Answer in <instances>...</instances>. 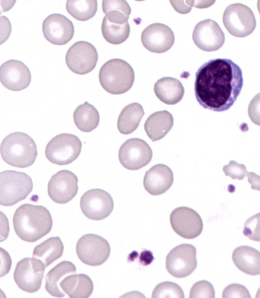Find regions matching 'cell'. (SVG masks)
Here are the masks:
<instances>
[{
	"label": "cell",
	"mask_w": 260,
	"mask_h": 298,
	"mask_svg": "<svg viewBox=\"0 0 260 298\" xmlns=\"http://www.w3.org/2000/svg\"><path fill=\"white\" fill-rule=\"evenodd\" d=\"M243 85L240 67L227 58L210 59L196 73L194 94L201 106L213 111L229 109Z\"/></svg>",
	"instance_id": "cell-1"
},
{
	"label": "cell",
	"mask_w": 260,
	"mask_h": 298,
	"mask_svg": "<svg viewBox=\"0 0 260 298\" xmlns=\"http://www.w3.org/2000/svg\"><path fill=\"white\" fill-rule=\"evenodd\" d=\"M13 222L18 236L29 243L35 242L47 234L53 224L51 214L45 207L28 203L16 209Z\"/></svg>",
	"instance_id": "cell-2"
},
{
	"label": "cell",
	"mask_w": 260,
	"mask_h": 298,
	"mask_svg": "<svg viewBox=\"0 0 260 298\" xmlns=\"http://www.w3.org/2000/svg\"><path fill=\"white\" fill-rule=\"evenodd\" d=\"M0 153L3 160L9 165L26 168L32 165L38 155L34 139L25 133L9 134L2 140Z\"/></svg>",
	"instance_id": "cell-3"
},
{
	"label": "cell",
	"mask_w": 260,
	"mask_h": 298,
	"mask_svg": "<svg viewBox=\"0 0 260 298\" xmlns=\"http://www.w3.org/2000/svg\"><path fill=\"white\" fill-rule=\"evenodd\" d=\"M135 77L132 67L119 58L106 62L101 67L99 74L102 87L113 95H120L129 91L134 84Z\"/></svg>",
	"instance_id": "cell-4"
},
{
	"label": "cell",
	"mask_w": 260,
	"mask_h": 298,
	"mask_svg": "<svg viewBox=\"0 0 260 298\" xmlns=\"http://www.w3.org/2000/svg\"><path fill=\"white\" fill-rule=\"evenodd\" d=\"M33 183L26 173L7 170L0 172V204L12 206L25 199L31 192Z\"/></svg>",
	"instance_id": "cell-5"
},
{
	"label": "cell",
	"mask_w": 260,
	"mask_h": 298,
	"mask_svg": "<svg viewBox=\"0 0 260 298\" xmlns=\"http://www.w3.org/2000/svg\"><path fill=\"white\" fill-rule=\"evenodd\" d=\"M82 142L75 135L61 133L52 138L45 149L46 158L58 165H66L74 161L81 151Z\"/></svg>",
	"instance_id": "cell-6"
},
{
	"label": "cell",
	"mask_w": 260,
	"mask_h": 298,
	"mask_svg": "<svg viewBox=\"0 0 260 298\" xmlns=\"http://www.w3.org/2000/svg\"><path fill=\"white\" fill-rule=\"evenodd\" d=\"M222 21L229 33L239 38L250 35L256 25L252 11L248 6L241 3L228 6L223 14Z\"/></svg>",
	"instance_id": "cell-7"
},
{
	"label": "cell",
	"mask_w": 260,
	"mask_h": 298,
	"mask_svg": "<svg viewBox=\"0 0 260 298\" xmlns=\"http://www.w3.org/2000/svg\"><path fill=\"white\" fill-rule=\"evenodd\" d=\"M76 253L80 260L90 266H99L109 258L111 249L108 242L95 234H86L78 241Z\"/></svg>",
	"instance_id": "cell-8"
},
{
	"label": "cell",
	"mask_w": 260,
	"mask_h": 298,
	"mask_svg": "<svg viewBox=\"0 0 260 298\" xmlns=\"http://www.w3.org/2000/svg\"><path fill=\"white\" fill-rule=\"evenodd\" d=\"M197 251L189 244H181L173 248L166 259V267L169 273L177 278L189 276L197 268Z\"/></svg>",
	"instance_id": "cell-9"
},
{
	"label": "cell",
	"mask_w": 260,
	"mask_h": 298,
	"mask_svg": "<svg viewBox=\"0 0 260 298\" xmlns=\"http://www.w3.org/2000/svg\"><path fill=\"white\" fill-rule=\"evenodd\" d=\"M45 267L39 259L25 257L16 264L14 279L18 287L28 293L38 291L42 284Z\"/></svg>",
	"instance_id": "cell-10"
},
{
	"label": "cell",
	"mask_w": 260,
	"mask_h": 298,
	"mask_svg": "<svg viewBox=\"0 0 260 298\" xmlns=\"http://www.w3.org/2000/svg\"><path fill=\"white\" fill-rule=\"evenodd\" d=\"M152 158L148 144L139 138H129L120 147L118 159L120 164L130 170H139L147 165Z\"/></svg>",
	"instance_id": "cell-11"
},
{
	"label": "cell",
	"mask_w": 260,
	"mask_h": 298,
	"mask_svg": "<svg viewBox=\"0 0 260 298\" xmlns=\"http://www.w3.org/2000/svg\"><path fill=\"white\" fill-rule=\"evenodd\" d=\"M98 59V54L94 46L85 41L73 44L66 55L67 66L73 72L79 75L86 74L92 71Z\"/></svg>",
	"instance_id": "cell-12"
},
{
	"label": "cell",
	"mask_w": 260,
	"mask_h": 298,
	"mask_svg": "<svg viewBox=\"0 0 260 298\" xmlns=\"http://www.w3.org/2000/svg\"><path fill=\"white\" fill-rule=\"evenodd\" d=\"M80 208L83 214L92 220H101L112 213L114 202L111 195L101 189L86 191L80 199Z\"/></svg>",
	"instance_id": "cell-13"
},
{
	"label": "cell",
	"mask_w": 260,
	"mask_h": 298,
	"mask_svg": "<svg viewBox=\"0 0 260 298\" xmlns=\"http://www.w3.org/2000/svg\"><path fill=\"white\" fill-rule=\"evenodd\" d=\"M170 222L173 230L186 239H195L203 229L201 216L195 210L186 206L173 210L170 216Z\"/></svg>",
	"instance_id": "cell-14"
},
{
	"label": "cell",
	"mask_w": 260,
	"mask_h": 298,
	"mask_svg": "<svg viewBox=\"0 0 260 298\" xmlns=\"http://www.w3.org/2000/svg\"><path fill=\"white\" fill-rule=\"evenodd\" d=\"M78 182V177L73 172L60 170L53 174L48 182V195L56 203H66L77 195Z\"/></svg>",
	"instance_id": "cell-15"
},
{
	"label": "cell",
	"mask_w": 260,
	"mask_h": 298,
	"mask_svg": "<svg viewBox=\"0 0 260 298\" xmlns=\"http://www.w3.org/2000/svg\"><path fill=\"white\" fill-rule=\"evenodd\" d=\"M192 40L200 49L211 52L219 49L223 46L225 36L216 21L207 19L196 24L193 31Z\"/></svg>",
	"instance_id": "cell-16"
},
{
	"label": "cell",
	"mask_w": 260,
	"mask_h": 298,
	"mask_svg": "<svg viewBox=\"0 0 260 298\" xmlns=\"http://www.w3.org/2000/svg\"><path fill=\"white\" fill-rule=\"evenodd\" d=\"M141 40L143 46L149 51L161 53L173 46L175 36L171 28L167 25L154 23L143 31Z\"/></svg>",
	"instance_id": "cell-17"
},
{
	"label": "cell",
	"mask_w": 260,
	"mask_h": 298,
	"mask_svg": "<svg viewBox=\"0 0 260 298\" xmlns=\"http://www.w3.org/2000/svg\"><path fill=\"white\" fill-rule=\"evenodd\" d=\"M42 31L48 41L54 45H62L73 38L74 27L72 22L67 17L54 13L44 20Z\"/></svg>",
	"instance_id": "cell-18"
},
{
	"label": "cell",
	"mask_w": 260,
	"mask_h": 298,
	"mask_svg": "<svg viewBox=\"0 0 260 298\" xmlns=\"http://www.w3.org/2000/svg\"><path fill=\"white\" fill-rule=\"evenodd\" d=\"M31 79L29 69L20 61L10 59L0 66V81L9 90L17 92L27 88Z\"/></svg>",
	"instance_id": "cell-19"
},
{
	"label": "cell",
	"mask_w": 260,
	"mask_h": 298,
	"mask_svg": "<svg viewBox=\"0 0 260 298\" xmlns=\"http://www.w3.org/2000/svg\"><path fill=\"white\" fill-rule=\"evenodd\" d=\"M173 181V173L171 168L165 164H157L146 171L143 185L150 194L159 195L170 189Z\"/></svg>",
	"instance_id": "cell-20"
},
{
	"label": "cell",
	"mask_w": 260,
	"mask_h": 298,
	"mask_svg": "<svg viewBox=\"0 0 260 298\" xmlns=\"http://www.w3.org/2000/svg\"><path fill=\"white\" fill-rule=\"evenodd\" d=\"M232 260L236 266L243 273L251 276L260 274V253L256 249L241 246L232 253Z\"/></svg>",
	"instance_id": "cell-21"
},
{
	"label": "cell",
	"mask_w": 260,
	"mask_h": 298,
	"mask_svg": "<svg viewBox=\"0 0 260 298\" xmlns=\"http://www.w3.org/2000/svg\"><path fill=\"white\" fill-rule=\"evenodd\" d=\"M174 118L167 110L155 112L145 121L144 130L148 137L155 141L164 138L173 126Z\"/></svg>",
	"instance_id": "cell-22"
},
{
	"label": "cell",
	"mask_w": 260,
	"mask_h": 298,
	"mask_svg": "<svg viewBox=\"0 0 260 298\" xmlns=\"http://www.w3.org/2000/svg\"><path fill=\"white\" fill-rule=\"evenodd\" d=\"M154 92L157 98L165 104L175 105L183 98L184 88L177 79L164 77L155 83Z\"/></svg>",
	"instance_id": "cell-23"
},
{
	"label": "cell",
	"mask_w": 260,
	"mask_h": 298,
	"mask_svg": "<svg viewBox=\"0 0 260 298\" xmlns=\"http://www.w3.org/2000/svg\"><path fill=\"white\" fill-rule=\"evenodd\" d=\"M62 291L71 298H87L93 290V284L89 276L73 273L66 276L60 284Z\"/></svg>",
	"instance_id": "cell-24"
},
{
	"label": "cell",
	"mask_w": 260,
	"mask_h": 298,
	"mask_svg": "<svg viewBox=\"0 0 260 298\" xmlns=\"http://www.w3.org/2000/svg\"><path fill=\"white\" fill-rule=\"evenodd\" d=\"M75 265L69 261L64 260L56 264L46 274L45 289L52 296L62 297L65 295L60 287V284L68 275L76 273Z\"/></svg>",
	"instance_id": "cell-25"
},
{
	"label": "cell",
	"mask_w": 260,
	"mask_h": 298,
	"mask_svg": "<svg viewBox=\"0 0 260 298\" xmlns=\"http://www.w3.org/2000/svg\"><path fill=\"white\" fill-rule=\"evenodd\" d=\"M144 115L143 108L139 103L134 102L125 106L118 117L117 127L119 132L124 135L134 132Z\"/></svg>",
	"instance_id": "cell-26"
},
{
	"label": "cell",
	"mask_w": 260,
	"mask_h": 298,
	"mask_svg": "<svg viewBox=\"0 0 260 298\" xmlns=\"http://www.w3.org/2000/svg\"><path fill=\"white\" fill-rule=\"evenodd\" d=\"M63 249L60 239L52 236L35 247L32 257L40 260L46 268L62 256Z\"/></svg>",
	"instance_id": "cell-27"
},
{
	"label": "cell",
	"mask_w": 260,
	"mask_h": 298,
	"mask_svg": "<svg viewBox=\"0 0 260 298\" xmlns=\"http://www.w3.org/2000/svg\"><path fill=\"white\" fill-rule=\"evenodd\" d=\"M73 118L77 128L84 132L94 130L98 126L100 119L98 110L87 101L76 108Z\"/></svg>",
	"instance_id": "cell-28"
},
{
	"label": "cell",
	"mask_w": 260,
	"mask_h": 298,
	"mask_svg": "<svg viewBox=\"0 0 260 298\" xmlns=\"http://www.w3.org/2000/svg\"><path fill=\"white\" fill-rule=\"evenodd\" d=\"M102 10L108 21L123 24L128 22L131 8L124 0H104Z\"/></svg>",
	"instance_id": "cell-29"
},
{
	"label": "cell",
	"mask_w": 260,
	"mask_h": 298,
	"mask_svg": "<svg viewBox=\"0 0 260 298\" xmlns=\"http://www.w3.org/2000/svg\"><path fill=\"white\" fill-rule=\"evenodd\" d=\"M101 31L104 39L112 44H120L126 41L129 36L128 22L121 24L108 21L103 18Z\"/></svg>",
	"instance_id": "cell-30"
},
{
	"label": "cell",
	"mask_w": 260,
	"mask_h": 298,
	"mask_svg": "<svg viewBox=\"0 0 260 298\" xmlns=\"http://www.w3.org/2000/svg\"><path fill=\"white\" fill-rule=\"evenodd\" d=\"M66 9L76 19L85 21L95 15L98 3L96 0H69L67 1Z\"/></svg>",
	"instance_id": "cell-31"
},
{
	"label": "cell",
	"mask_w": 260,
	"mask_h": 298,
	"mask_svg": "<svg viewBox=\"0 0 260 298\" xmlns=\"http://www.w3.org/2000/svg\"><path fill=\"white\" fill-rule=\"evenodd\" d=\"M185 297L181 287L177 283L171 281H164L158 284L154 288L152 298H184Z\"/></svg>",
	"instance_id": "cell-32"
},
{
	"label": "cell",
	"mask_w": 260,
	"mask_h": 298,
	"mask_svg": "<svg viewBox=\"0 0 260 298\" xmlns=\"http://www.w3.org/2000/svg\"><path fill=\"white\" fill-rule=\"evenodd\" d=\"M190 298H214L215 290L212 284L203 280L194 283L189 292Z\"/></svg>",
	"instance_id": "cell-33"
},
{
	"label": "cell",
	"mask_w": 260,
	"mask_h": 298,
	"mask_svg": "<svg viewBox=\"0 0 260 298\" xmlns=\"http://www.w3.org/2000/svg\"><path fill=\"white\" fill-rule=\"evenodd\" d=\"M259 213L248 219L244 224L243 234L249 239L259 241Z\"/></svg>",
	"instance_id": "cell-34"
},
{
	"label": "cell",
	"mask_w": 260,
	"mask_h": 298,
	"mask_svg": "<svg viewBox=\"0 0 260 298\" xmlns=\"http://www.w3.org/2000/svg\"><path fill=\"white\" fill-rule=\"evenodd\" d=\"M222 170L226 176L239 180H242L245 176H247L248 173L244 164H239L234 160L230 161L228 164L224 165Z\"/></svg>",
	"instance_id": "cell-35"
},
{
	"label": "cell",
	"mask_w": 260,
	"mask_h": 298,
	"mask_svg": "<svg viewBox=\"0 0 260 298\" xmlns=\"http://www.w3.org/2000/svg\"><path fill=\"white\" fill-rule=\"evenodd\" d=\"M223 298H250L248 289L242 284L232 283L226 286L222 293Z\"/></svg>",
	"instance_id": "cell-36"
},
{
	"label": "cell",
	"mask_w": 260,
	"mask_h": 298,
	"mask_svg": "<svg viewBox=\"0 0 260 298\" xmlns=\"http://www.w3.org/2000/svg\"><path fill=\"white\" fill-rule=\"evenodd\" d=\"M12 261L9 253L0 247V278L6 275L11 270Z\"/></svg>",
	"instance_id": "cell-37"
},
{
	"label": "cell",
	"mask_w": 260,
	"mask_h": 298,
	"mask_svg": "<svg viewBox=\"0 0 260 298\" xmlns=\"http://www.w3.org/2000/svg\"><path fill=\"white\" fill-rule=\"evenodd\" d=\"M12 31L10 21L5 16L0 15V45L9 38Z\"/></svg>",
	"instance_id": "cell-38"
},
{
	"label": "cell",
	"mask_w": 260,
	"mask_h": 298,
	"mask_svg": "<svg viewBox=\"0 0 260 298\" xmlns=\"http://www.w3.org/2000/svg\"><path fill=\"white\" fill-rule=\"evenodd\" d=\"M10 231L9 220L6 215L0 211V242L5 241Z\"/></svg>",
	"instance_id": "cell-39"
},
{
	"label": "cell",
	"mask_w": 260,
	"mask_h": 298,
	"mask_svg": "<svg viewBox=\"0 0 260 298\" xmlns=\"http://www.w3.org/2000/svg\"><path fill=\"white\" fill-rule=\"evenodd\" d=\"M256 99V96L253 99V100L251 101L250 105L249 106V109H248V113L250 119L255 123H256L257 120L256 117L257 116L258 117L257 114H259V111L255 110V108L259 106V102L256 104V101H255Z\"/></svg>",
	"instance_id": "cell-40"
},
{
	"label": "cell",
	"mask_w": 260,
	"mask_h": 298,
	"mask_svg": "<svg viewBox=\"0 0 260 298\" xmlns=\"http://www.w3.org/2000/svg\"><path fill=\"white\" fill-rule=\"evenodd\" d=\"M154 257L152 253L149 250H145L140 254V261L144 265H147L151 263Z\"/></svg>",
	"instance_id": "cell-41"
},
{
	"label": "cell",
	"mask_w": 260,
	"mask_h": 298,
	"mask_svg": "<svg viewBox=\"0 0 260 298\" xmlns=\"http://www.w3.org/2000/svg\"><path fill=\"white\" fill-rule=\"evenodd\" d=\"M248 181L251 184V188L259 190V176L255 174L254 172H248L247 175Z\"/></svg>",
	"instance_id": "cell-42"
},
{
	"label": "cell",
	"mask_w": 260,
	"mask_h": 298,
	"mask_svg": "<svg viewBox=\"0 0 260 298\" xmlns=\"http://www.w3.org/2000/svg\"><path fill=\"white\" fill-rule=\"evenodd\" d=\"M15 1H0V15L2 12L10 10L14 6Z\"/></svg>",
	"instance_id": "cell-43"
},
{
	"label": "cell",
	"mask_w": 260,
	"mask_h": 298,
	"mask_svg": "<svg viewBox=\"0 0 260 298\" xmlns=\"http://www.w3.org/2000/svg\"><path fill=\"white\" fill-rule=\"evenodd\" d=\"M0 297H6L5 294L0 289Z\"/></svg>",
	"instance_id": "cell-44"
}]
</instances>
